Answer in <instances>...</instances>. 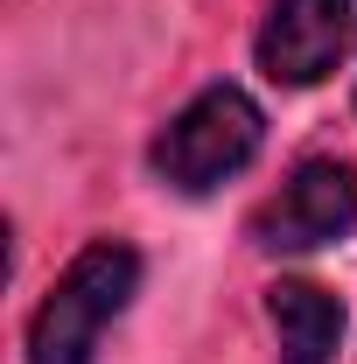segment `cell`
<instances>
[{
	"instance_id": "1",
	"label": "cell",
	"mask_w": 357,
	"mask_h": 364,
	"mask_svg": "<svg viewBox=\"0 0 357 364\" xmlns=\"http://www.w3.org/2000/svg\"><path fill=\"white\" fill-rule=\"evenodd\" d=\"M134 287H140V252L134 245H119V238L85 245L63 267V280L43 294L36 322H28V364H91L105 322L134 301Z\"/></svg>"
},
{
	"instance_id": "2",
	"label": "cell",
	"mask_w": 357,
	"mask_h": 364,
	"mask_svg": "<svg viewBox=\"0 0 357 364\" xmlns=\"http://www.w3.org/2000/svg\"><path fill=\"white\" fill-rule=\"evenodd\" d=\"M260 127H267L260 105L238 85H211L203 98H189L169 119V134L154 140V168H161V182L203 196V189H218L224 176H238L260 154Z\"/></svg>"
},
{
	"instance_id": "3",
	"label": "cell",
	"mask_w": 357,
	"mask_h": 364,
	"mask_svg": "<svg viewBox=\"0 0 357 364\" xmlns=\"http://www.w3.org/2000/svg\"><path fill=\"white\" fill-rule=\"evenodd\" d=\"M351 225H357V168L322 154V161H302L280 182V196L252 218V238L267 252H309V245L343 238Z\"/></svg>"
},
{
	"instance_id": "4",
	"label": "cell",
	"mask_w": 357,
	"mask_h": 364,
	"mask_svg": "<svg viewBox=\"0 0 357 364\" xmlns=\"http://www.w3.org/2000/svg\"><path fill=\"white\" fill-rule=\"evenodd\" d=\"M351 49V0H273L260 28V70L273 85H315Z\"/></svg>"
},
{
	"instance_id": "5",
	"label": "cell",
	"mask_w": 357,
	"mask_h": 364,
	"mask_svg": "<svg viewBox=\"0 0 357 364\" xmlns=\"http://www.w3.org/2000/svg\"><path fill=\"white\" fill-rule=\"evenodd\" d=\"M267 309L280 329V364H336V343H343L336 294H322L315 280H273Z\"/></svg>"
}]
</instances>
